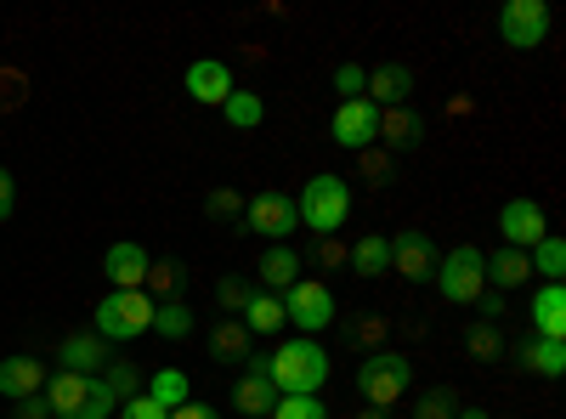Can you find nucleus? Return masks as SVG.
<instances>
[{
  "label": "nucleus",
  "instance_id": "b1692460",
  "mask_svg": "<svg viewBox=\"0 0 566 419\" xmlns=\"http://www.w3.org/2000/svg\"><path fill=\"white\" fill-rule=\"evenodd\" d=\"M515 363L533 368V375H544V380H560L566 341H538V335H527V341H515Z\"/></svg>",
  "mask_w": 566,
  "mask_h": 419
},
{
  "label": "nucleus",
  "instance_id": "a18cd8bd",
  "mask_svg": "<svg viewBox=\"0 0 566 419\" xmlns=\"http://www.w3.org/2000/svg\"><path fill=\"white\" fill-rule=\"evenodd\" d=\"M476 306H482V323H499V317H504V295H499V290H482Z\"/></svg>",
  "mask_w": 566,
  "mask_h": 419
},
{
  "label": "nucleus",
  "instance_id": "393cba45",
  "mask_svg": "<svg viewBox=\"0 0 566 419\" xmlns=\"http://www.w3.org/2000/svg\"><path fill=\"white\" fill-rule=\"evenodd\" d=\"M488 284H493L499 295L533 284V255H527V250H499V255H488Z\"/></svg>",
  "mask_w": 566,
  "mask_h": 419
},
{
  "label": "nucleus",
  "instance_id": "09e8293b",
  "mask_svg": "<svg viewBox=\"0 0 566 419\" xmlns=\"http://www.w3.org/2000/svg\"><path fill=\"white\" fill-rule=\"evenodd\" d=\"M453 419H493V413H488V408H459Z\"/></svg>",
  "mask_w": 566,
  "mask_h": 419
},
{
  "label": "nucleus",
  "instance_id": "72a5a7b5",
  "mask_svg": "<svg viewBox=\"0 0 566 419\" xmlns=\"http://www.w3.org/2000/svg\"><path fill=\"white\" fill-rule=\"evenodd\" d=\"M103 386L119 397V402H130V397H142V375H136V363H125V357H114L108 368H103Z\"/></svg>",
  "mask_w": 566,
  "mask_h": 419
},
{
  "label": "nucleus",
  "instance_id": "20e7f679",
  "mask_svg": "<svg viewBox=\"0 0 566 419\" xmlns=\"http://www.w3.org/2000/svg\"><path fill=\"white\" fill-rule=\"evenodd\" d=\"M408 386H413V363L402 357V352H368L363 363H357V391H363V402L368 408H391L397 397H408Z\"/></svg>",
  "mask_w": 566,
  "mask_h": 419
},
{
  "label": "nucleus",
  "instance_id": "9b49d317",
  "mask_svg": "<svg viewBox=\"0 0 566 419\" xmlns=\"http://www.w3.org/2000/svg\"><path fill=\"white\" fill-rule=\"evenodd\" d=\"M232 408L250 413V419H272V408H277V386L266 380V363H261V357H250V363H244V375L232 380Z\"/></svg>",
  "mask_w": 566,
  "mask_h": 419
},
{
  "label": "nucleus",
  "instance_id": "49530a36",
  "mask_svg": "<svg viewBox=\"0 0 566 419\" xmlns=\"http://www.w3.org/2000/svg\"><path fill=\"white\" fill-rule=\"evenodd\" d=\"M170 419H221V413L205 408V402H181V408H170Z\"/></svg>",
  "mask_w": 566,
  "mask_h": 419
},
{
  "label": "nucleus",
  "instance_id": "ddd939ff",
  "mask_svg": "<svg viewBox=\"0 0 566 419\" xmlns=\"http://www.w3.org/2000/svg\"><path fill=\"white\" fill-rule=\"evenodd\" d=\"M85 397H91V380L74 375V368H52V375H45V391H40V402L52 408V419H85Z\"/></svg>",
  "mask_w": 566,
  "mask_h": 419
},
{
  "label": "nucleus",
  "instance_id": "a211bd4d",
  "mask_svg": "<svg viewBox=\"0 0 566 419\" xmlns=\"http://www.w3.org/2000/svg\"><path fill=\"white\" fill-rule=\"evenodd\" d=\"M57 363L63 368H74V375H85V380H97V368H108L114 363V346L103 341V335H69L63 346H57Z\"/></svg>",
  "mask_w": 566,
  "mask_h": 419
},
{
  "label": "nucleus",
  "instance_id": "0eeeda50",
  "mask_svg": "<svg viewBox=\"0 0 566 419\" xmlns=\"http://www.w3.org/2000/svg\"><path fill=\"white\" fill-rule=\"evenodd\" d=\"M549 34V0H504L499 12V40L510 52H533Z\"/></svg>",
  "mask_w": 566,
  "mask_h": 419
},
{
  "label": "nucleus",
  "instance_id": "39448f33",
  "mask_svg": "<svg viewBox=\"0 0 566 419\" xmlns=\"http://www.w3.org/2000/svg\"><path fill=\"white\" fill-rule=\"evenodd\" d=\"M437 284H442V301L448 306H476L482 290H488V255L476 244H453L437 261Z\"/></svg>",
  "mask_w": 566,
  "mask_h": 419
},
{
  "label": "nucleus",
  "instance_id": "aec40b11",
  "mask_svg": "<svg viewBox=\"0 0 566 419\" xmlns=\"http://www.w3.org/2000/svg\"><path fill=\"white\" fill-rule=\"evenodd\" d=\"M408 91H413V69H408V63H374L363 97H368L374 108H402Z\"/></svg>",
  "mask_w": 566,
  "mask_h": 419
},
{
  "label": "nucleus",
  "instance_id": "a19ab883",
  "mask_svg": "<svg viewBox=\"0 0 566 419\" xmlns=\"http://www.w3.org/2000/svg\"><path fill=\"white\" fill-rule=\"evenodd\" d=\"M352 261V250L340 244V232H335V239H317L312 244V266H346Z\"/></svg>",
  "mask_w": 566,
  "mask_h": 419
},
{
  "label": "nucleus",
  "instance_id": "6ab92c4d",
  "mask_svg": "<svg viewBox=\"0 0 566 419\" xmlns=\"http://www.w3.org/2000/svg\"><path fill=\"white\" fill-rule=\"evenodd\" d=\"M45 375H52V368H45L40 357H7V363H0V397H7V402H29V397L45 391Z\"/></svg>",
  "mask_w": 566,
  "mask_h": 419
},
{
  "label": "nucleus",
  "instance_id": "9d476101",
  "mask_svg": "<svg viewBox=\"0 0 566 419\" xmlns=\"http://www.w3.org/2000/svg\"><path fill=\"white\" fill-rule=\"evenodd\" d=\"M328 136H335L340 148H352V154L374 148V136H380V108H374L368 97L340 103V108H335V119H328Z\"/></svg>",
  "mask_w": 566,
  "mask_h": 419
},
{
  "label": "nucleus",
  "instance_id": "423d86ee",
  "mask_svg": "<svg viewBox=\"0 0 566 419\" xmlns=\"http://www.w3.org/2000/svg\"><path fill=\"white\" fill-rule=\"evenodd\" d=\"M283 317L301 323V335H323L328 323H335V295H328V284H317V277H295V284L283 290Z\"/></svg>",
  "mask_w": 566,
  "mask_h": 419
},
{
  "label": "nucleus",
  "instance_id": "c85d7f7f",
  "mask_svg": "<svg viewBox=\"0 0 566 419\" xmlns=\"http://www.w3.org/2000/svg\"><path fill=\"white\" fill-rule=\"evenodd\" d=\"M142 397H154V402L170 413V408H181V402H193V386H187L181 368H159L154 380H142Z\"/></svg>",
  "mask_w": 566,
  "mask_h": 419
},
{
  "label": "nucleus",
  "instance_id": "f8f14e48",
  "mask_svg": "<svg viewBox=\"0 0 566 419\" xmlns=\"http://www.w3.org/2000/svg\"><path fill=\"white\" fill-rule=\"evenodd\" d=\"M499 232H504V250H533L549 232V221H544V210L533 199H510L499 210Z\"/></svg>",
  "mask_w": 566,
  "mask_h": 419
},
{
  "label": "nucleus",
  "instance_id": "1a4fd4ad",
  "mask_svg": "<svg viewBox=\"0 0 566 419\" xmlns=\"http://www.w3.org/2000/svg\"><path fill=\"white\" fill-rule=\"evenodd\" d=\"M437 244H431V232H419V227H402L397 239H391V272H402L408 284H431L437 277Z\"/></svg>",
  "mask_w": 566,
  "mask_h": 419
},
{
  "label": "nucleus",
  "instance_id": "4c0bfd02",
  "mask_svg": "<svg viewBox=\"0 0 566 419\" xmlns=\"http://www.w3.org/2000/svg\"><path fill=\"white\" fill-rule=\"evenodd\" d=\"M272 419H328V408H323V397H277Z\"/></svg>",
  "mask_w": 566,
  "mask_h": 419
},
{
  "label": "nucleus",
  "instance_id": "58836bf2",
  "mask_svg": "<svg viewBox=\"0 0 566 419\" xmlns=\"http://www.w3.org/2000/svg\"><path fill=\"white\" fill-rule=\"evenodd\" d=\"M357 170H363L368 181H391V170H397V159H391V154H386L380 143H374V148H363V154H357Z\"/></svg>",
  "mask_w": 566,
  "mask_h": 419
},
{
  "label": "nucleus",
  "instance_id": "8fccbe9b",
  "mask_svg": "<svg viewBox=\"0 0 566 419\" xmlns=\"http://www.w3.org/2000/svg\"><path fill=\"white\" fill-rule=\"evenodd\" d=\"M352 419H391V413H386V408H357Z\"/></svg>",
  "mask_w": 566,
  "mask_h": 419
},
{
  "label": "nucleus",
  "instance_id": "2eb2a0df",
  "mask_svg": "<svg viewBox=\"0 0 566 419\" xmlns=\"http://www.w3.org/2000/svg\"><path fill=\"white\" fill-rule=\"evenodd\" d=\"M103 277H108L114 290H142V284H148V250H142L136 239L108 244V255H103Z\"/></svg>",
  "mask_w": 566,
  "mask_h": 419
},
{
  "label": "nucleus",
  "instance_id": "79ce46f5",
  "mask_svg": "<svg viewBox=\"0 0 566 419\" xmlns=\"http://www.w3.org/2000/svg\"><path fill=\"white\" fill-rule=\"evenodd\" d=\"M119 419H170L154 397H130V402H119Z\"/></svg>",
  "mask_w": 566,
  "mask_h": 419
},
{
  "label": "nucleus",
  "instance_id": "412c9836",
  "mask_svg": "<svg viewBox=\"0 0 566 419\" xmlns=\"http://www.w3.org/2000/svg\"><path fill=\"white\" fill-rule=\"evenodd\" d=\"M340 323V341L352 346V352H386V341H391V317H380V312H352V317H335Z\"/></svg>",
  "mask_w": 566,
  "mask_h": 419
},
{
  "label": "nucleus",
  "instance_id": "f3484780",
  "mask_svg": "<svg viewBox=\"0 0 566 419\" xmlns=\"http://www.w3.org/2000/svg\"><path fill=\"white\" fill-rule=\"evenodd\" d=\"M210 363H227V368H244L255 357V335L244 329L239 317H216V329H210Z\"/></svg>",
  "mask_w": 566,
  "mask_h": 419
},
{
  "label": "nucleus",
  "instance_id": "4be33fe9",
  "mask_svg": "<svg viewBox=\"0 0 566 419\" xmlns=\"http://www.w3.org/2000/svg\"><path fill=\"white\" fill-rule=\"evenodd\" d=\"M533 335L538 341H566V290L560 284H544L533 295Z\"/></svg>",
  "mask_w": 566,
  "mask_h": 419
},
{
  "label": "nucleus",
  "instance_id": "37998d69",
  "mask_svg": "<svg viewBox=\"0 0 566 419\" xmlns=\"http://www.w3.org/2000/svg\"><path fill=\"white\" fill-rule=\"evenodd\" d=\"M18 103H23V74L0 69V108H18Z\"/></svg>",
  "mask_w": 566,
  "mask_h": 419
},
{
  "label": "nucleus",
  "instance_id": "a878e982",
  "mask_svg": "<svg viewBox=\"0 0 566 419\" xmlns=\"http://www.w3.org/2000/svg\"><path fill=\"white\" fill-rule=\"evenodd\" d=\"M357 277H386L391 272V239L386 232H363V239L352 244V261H346Z\"/></svg>",
  "mask_w": 566,
  "mask_h": 419
},
{
  "label": "nucleus",
  "instance_id": "2f4dec72",
  "mask_svg": "<svg viewBox=\"0 0 566 419\" xmlns=\"http://www.w3.org/2000/svg\"><path fill=\"white\" fill-rule=\"evenodd\" d=\"M464 352L470 357H476V363H499L504 357V335H499V323H470V329H464Z\"/></svg>",
  "mask_w": 566,
  "mask_h": 419
},
{
  "label": "nucleus",
  "instance_id": "7ed1b4c3",
  "mask_svg": "<svg viewBox=\"0 0 566 419\" xmlns=\"http://www.w3.org/2000/svg\"><path fill=\"white\" fill-rule=\"evenodd\" d=\"M154 329V301L142 290H114L97 301V312H91V335H103L108 346L114 341H136Z\"/></svg>",
  "mask_w": 566,
  "mask_h": 419
},
{
  "label": "nucleus",
  "instance_id": "cd10ccee",
  "mask_svg": "<svg viewBox=\"0 0 566 419\" xmlns=\"http://www.w3.org/2000/svg\"><path fill=\"white\" fill-rule=\"evenodd\" d=\"M187 290V266L181 261H148V284H142V295H148L154 306L159 301H181Z\"/></svg>",
  "mask_w": 566,
  "mask_h": 419
},
{
  "label": "nucleus",
  "instance_id": "c9c22d12",
  "mask_svg": "<svg viewBox=\"0 0 566 419\" xmlns=\"http://www.w3.org/2000/svg\"><path fill=\"white\" fill-rule=\"evenodd\" d=\"M250 295H255V284H250V277H239V272L216 284V301H221V312H227V317H239V312L250 306Z\"/></svg>",
  "mask_w": 566,
  "mask_h": 419
},
{
  "label": "nucleus",
  "instance_id": "e433bc0d",
  "mask_svg": "<svg viewBox=\"0 0 566 419\" xmlns=\"http://www.w3.org/2000/svg\"><path fill=\"white\" fill-rule=\"evenodd\" d=\"M205 216H210V221H244V193H239V188H216V193L205 199Z\"/></svg>",
  "mask_w": 566,
  "mask_h": 419
},
{
  "label": "nucleus",
  "instance_id": "6e6552de",
  "mask_svg": "<svg viewBox=\"0 0 566 419\" xmlns=\"http://www.w3.org/2000/svg\"><path fill=\"white\" fill-rule=\"evenodd\" d=\"M239 227H244V232H261V239H272V244H283V239L301 227V210H295L290 193H255V199L244 205V221H239Z\"/></svg>",
  "mask_w": 566,
  "mask_h": 419
},
{
  "label": "nucleus",
  "instance_id": "473e14b6",
  "mask_svg": "<svg viewBox=\"0 0 566 419\" xmlns=\"http://www.w3.org/2000/svg\"><path fill=\"white\" fill-rule=\"evenodd\" d=\"M527 255H533V272H544V284H560V272H566V239L544 232V239H538Z\"/></svg>",
  "mask_w": 566,
  "mask_h": 419
},
{
  "label": "nucleus",
  "instance_id": "f257e3e1",
  "mask_svg": "<svg viewBox=\"0 0 566 419\" xmlns=\"http://www.w3.org/2000/svg\"><path fill=\"white\" fill-rule=\"evenodd\" d=\"M266 380L277 386V397H317L323 380H328V352L301 335V341H283L277 357L266 363Z\"/></svg>",
  "mask_w": 566,
  "mask_h": 419
},
{
  "label": "nucleus",
  "instance_id": "f03ea898",
  "mask_svg": "<svg viewBox=\"0 0 566 419\" xmlns=\"http://www.w3.org/2000/svg\"><path fill=\"white\" fill-rule=\"evenodd\" d=\"M301 210V227H312V239H335V232L352 221V188H346V176L335 170H323L306 181V193L295 199Z\"/></svg>",
  "mask_w": 566,
  "mask_h": 419
},
{
  "label": "nucleus",
  "instance_id": "c756f323",
  "mask_svg": "<svg viewBox=\"0 0 566 419\" xmlns=\"http://www.w3.org/2000/svg\"><path fill=\"white\" fill-rule=\"evenodd\" d=\"M148 335L187 341V335H193V306H187V301H159V306H154V329H148Z\"/></svg>",
  "mask_w": 566,
  "mask_h": 419
},
{
  "label": "nucleus",
  "instance_id": "c03bdc74",
  "mask_svg": "<svg viewBox=\"0 0 566 419\" xmlns=\"http://www.w3.org/2000/svg\"><path fill=\"white\" fill-rule=\"evenodd\" d=\"M12 210H18V181H12V170H0V221Z\"/></svg>",
  "mask_w": 566,
  "mask_h": 419
},
{
  "label": "nucleus",
  "instance_id": "7c9ffc66",
  "mask_svg": "<svg viewBox=\"0 0 566 419\" xmlns=\"http://www.w3.org/2000/svg\"><path fill=\"white\" fill-rule=\"evenodd\" d=\"M221 114H227L232 130H255V125L266 119V103L255 97V91H232V97L221 103Z\"/></svg>",
  "mask_w": 566,
  "mask_h": 419
},
{
  "label": "nucleus",
  "instance_id": "f704fd0d",
  "mask_svg": "<svg viewBox=\"0 0 566 419\" xmlns=\"http://www.w3.org/2000/svg\"><path fill=\"white\" fill-rule=\"evenodd\" d=\"M459 413V397H453V386H431L419 402H413V419H453Z\"/></svg>",
  "mask_w": 566,
  "mask_h": 419
},
{
  "label": "nucleus",
  "instance_id": "5701e85b",
  "mask_svg": "<svg viewBox=\"0 0 566 419\" xmlns=\"http://www.w3.org/2000/svg\"><path fill=\"white\" fill-rule=\"evenodd\" d=\"M255 272H261V290H266V295H272V290H290L295 277L306 272V255H301V250H290V244H272V250L261 255V266H255Z\"/></svg>",
  "mask_w": 566,
  "mask_h": 419
},
{
  "label": "nucleus",
  "instance_id": "dca6fc26",
  "mask_svg": "<svg viewBox=\"0 0 566 419\" xmlns=\"http://www.w3.org/2000/svg\"><path fill=\"white\" fill-rule=\"evenodd\" d=\"M374 143H380L391 159L397 154H413L419 143H424V119L402 103V108H380V136H374Z\"/></svg>",
  "mask_w": 566,
  "mask_h": 419
},
{
  "label": "nucleus",
  "instance_id": "ea45409f",
  "mask_svg": "<svg viewBox=\"0 0 566 419\" xmlns=\"http://www.w3.org/2000/svg\"><path fill=\"white\" fill-rule=\"evenodd\" d=\"M335 85H340V103H352V97H363V91H368V69L363 63H340L335 69Z\"/></svg>",
  "mask_w": 566,
  "mask_h": 419
},
{
  "label": "nucleus",
  "instance_id": "de8ad7c7",
  "mask_svg": "<svg viewBox=\"0 0 566 419\" xmlns=\"http://www.w3.org/2000/svg\"><path fill=\"white\" fill-rule=\"evenodd\" d=\"M12 419H52V408H45L40 397H29V402H18V408H12Z\"/></svg>",
  "mask_w": 566,
  "mask_h": 419
},
{
  "label": "nucleus",
  "instance_id": "4468645a",
  "mask_svg": "<svg viewBox=\"0 0 566 419\" xmlns=\"http://www.w3.org/2000/svg\"><path fill=\"white\" fill-rule=\"evenodd\" d=\"M232 91H239V85H232V69L221 57H199L193 69H187V97L205 103V108H221Z\"/></svg>",
  "mask_w": 566,
  "mask_h": 419
},
{
  "label": "nucleus",
  "instance_id": "bb28decb",
  "mask_svg": "<svg viewBox=\"0 0 566 419\" xmlns=\"http://www.w3.org/2000/svg\"><path fill=\"white\" fill-rule=\"evenodd\" d=\"M239 323H244L250 335H277L283 323H290V317H283V295H266V290H255V295H250V306L239 312Z\"/></svg>",
  "mask_w": 566,
  "mask_h": 419
}]
</instances>
